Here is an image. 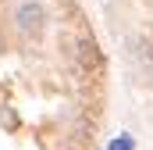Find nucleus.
I'll use <instances>...</instances> for the list:
<instances>
[{
    "mask_svg": "<svg viewBox=\"0 0 153 150\" xmlns=\"http://www.w3.org/2000/svg\"><path fill=\"white\" fill-rule=\"evenodd\" d=\"M132 147H135V140H132V136H117L107 150H132Z\"/></svg>",
    "mask_w": 153,
    "mask_h": 150,
    "instance_id": "obj_2",
    "label": "nucleus"
},
{
    "mask_svg": "<svg viewBox=\"0 0 153 150\" xmlns=\"http://www.w3.org/2000/svg\"><path fill=\"white\" fill-rule=\"evenodd\" d=\"M43 22H46V11L39 4H22L18 7V29L25 36H39L43 32Z\"/></svg>",
    "mask_w": 153,
    "mask_h": 150,
    "instance_id": "obj_1",
    "label": "nucleus"
}]
</instances>
